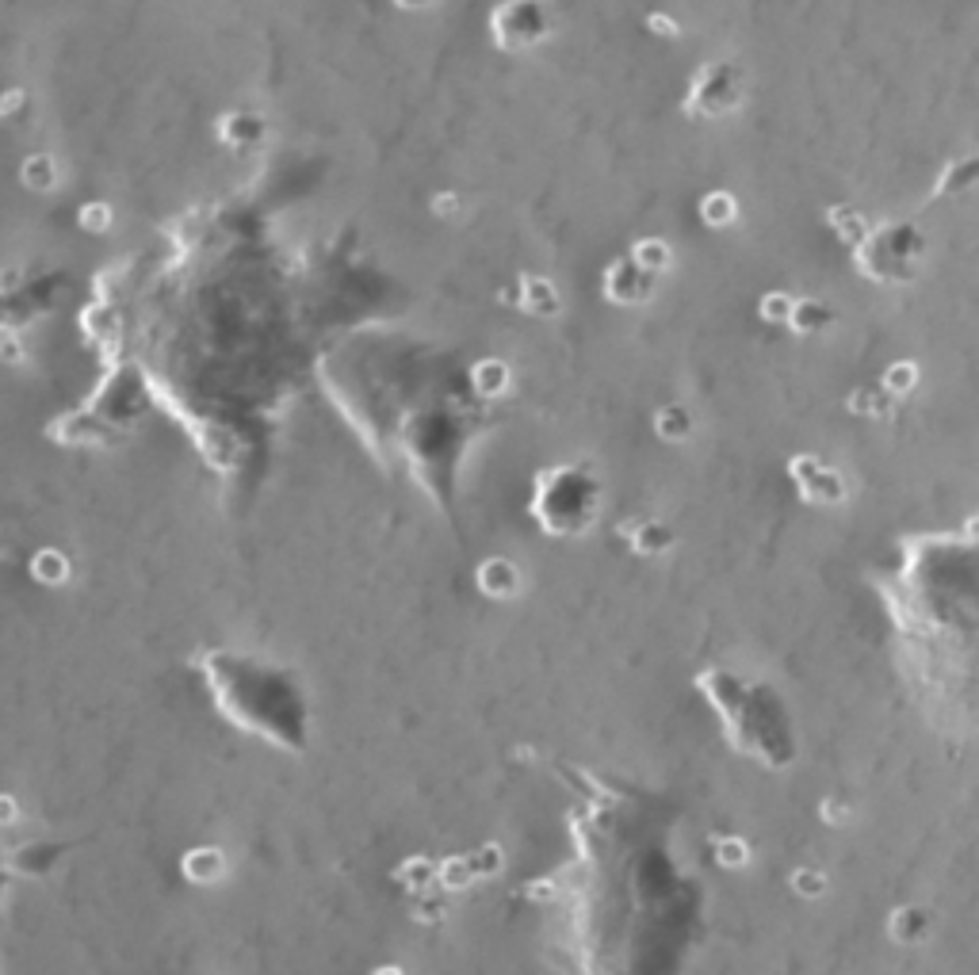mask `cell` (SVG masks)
<instances>
[{
  "label": "cell",
  "mask_w": 979,
  "mask_h": 975,
  "mask_svg": "<svg viewBox=\"0 0 979 975\" xmlns=\"http://www.w3.org/2000/svg\"><path fill=\"white\" fill-rule=\"evenodd\" d=\"M475 884V872L467 865V853L463 857H444V861H436V888L448 891V895H459V891H467Z\"/></svg>",
  "instance_id": "obj_21"
},
{
  "label": "cell",
  "mask_w": 979,
  "mask_h": 975,
  "mask_svg": "<svg viewBox=\"0 0 979 975\" xmlns=\"http://www.w3.org/2000/svg\"><path fill=\"white\" fill-rule=\"evenodd\" d=\"M712 857H716L719 868L739 872V868L750 865L754 849H750V842H746V838H739V834H719L716 842H712Z\"/></svg>",
  "instance_id": "obj_22"
},
{
  "label": "cell",
  "mask_w": 979,
  "mask_h": 975,
  "mask_svg": "<svg viewBox=\"0 0 979 975\" xmlns=\"http://www.w3.org/2000/svg\"><path fill=\"white\" fill-rule=\"evenodd\" d=\"M391 880L406 891V895L433 891L436 888V861L433 857H425V853H414V857H406L402 865L391 868Z\"/></svg>",
  "instance_id": "obj_13"
},
{
  "label": "cell",
  "mask_w": 979,
  "mask_h": 975,
  "mask_svg": "<svg viewBox=\"0 0 979 975\" xmlns=\"http://www.w3.org/2000/svg\"><path fill=\"white\" fill-rule=\"evenodd\" d=\"M654 436L662 444H685L693 436V413L681 402H666L654 410Z\"/></svg>",
  "instance_id": "obj_15"
},
{
  "label": "cell",
  "mask_w": 979,
  "mask_h": 975,
  "mask_svg": "<svg viewBox=\"0 0 979 975\" xmlns=\"http://www.w3.org/2000/svg\"><path fill=\"white\" fill-rule=\"evenodd\" d=\"M742 104V85L739 73L731 65H708L700 69V77L693 81V92L685 100V111L689 115H704V119H716V115H727L731 108Z\"/></svg>",
  "instance_id": "obj_1"
},
{
  "label": "cell",
  "mask_w": 979,
  "mask_h": 975,
  "mask_svg": "<svg viewBox=\"0 0 979 975\" xmlns=\"http://www.w3.org/2000/svg\"><path fill=\"white\" fill-rule=\"evenodd\" d=\"M819 819L827 826H849L853 823V807L846 800H830L827 796V800L819 803Z\"/></svg>",
  "instance_id": "obj_28"
},
{
  "label": "cell",
  "mask_w": 979,
  "mask_h": 975,
  "mask_svg": "<svg viewBox=\"0 0 979 975\" xmlns=\"http://www.w3.org/2000/svg\"><path fill=\"white\" fill-rule=\"evenodd\" d=\"M81 226H85V230H92V234L108 230V226H111V207H108V203H88L85 211H81Z\"/></svg>",
  "instance_id": "obj_29"
},
{
  "label": "cell",
  "mask_w": 979,
  "mask_h": 975,
  "mask_svg": "<svg viewBox=\"0 0 979 975\" xmlns=\"http://www.w3.org/2000/svg\"><path fill=\"white\" fill-rule=\"evenodd\" d=\"M0 360H4V364H16V360H23V345H20V341L4 337V341H0Z\"/></svg>",
  "instance_id": "obj_33"
},
{
  "label": "cell",
  "mask_w": 979,
  "mask_h": 975,
  "mask_svg": "<svg viewBox=\"0 0 979 975\" xmlns=\"http://www.w3.org/2000/svg\"><path fill=\"white\" fill-rule=\"evenodd\" d=\"M31 578L39 585H66L69 582V559L54 547H43L31 555Z\"/></svg>",
  "instance_id": "obj_20"
},
{
  "label": "cell",
  "mask_w": 979,
  "mask_h": 975,
  "mask_svg": "<svg viewBox=\"0 0 979 975\" xmlns=\"http://www.w3.org/2000/svg\"><path fill=\"white\" fill-rule=\"evenodd\" d=\"M467 865L475 872V880H486V876H498L505 868V849L498 842H482L479 849L467 853Z\"/></svg>",
  "instance_id": "obj_25"
},
{
  "label": "cell",
  "mask_w": 979,
  "mask_h": 975,
  "mask_svg": "<svg viewBox=\"0 0 979 975\" xmlns=\"http://www.w3.org/2000/svg\"><path fill=\"white\" fill-rule=\"evenodd\" d=\"M616 532H620V536L628 540L631 551L643 555V559H658V555H666V551L677 543L674 528H670L666 520H654V517H631V520H624Z\"/></svg>",
  "instance_id": "obj_6"
},
{
  "label": "cell",
  "mask_w": 979,
  "mask_h": 975,
  "mask_svg": "<svg viewBox=\"0 0 979 975\" xmlns=\"http://www.w3.org/2000/svg\"><path fill=\"white\" fill-rule=\"evenodd\" d=\"M264 138V119L253 111H230L218 119V142L230 150H249Z\"/></svg>",
  "instance_id": "obj_10"
},
{
  "label": "cell",
  "mask_w": 979,
  "mask_h": 975,
  "mask_svg": "<svg viewBox=\"0 0 979 975\" xmlns=\"http://www.w3.org/2000/svg\"><path fill=\"white\" fill-rule=\"evenodd\" d=\"M700 222L712 230H727L739 222V199L731 192H708L700 199Z\"/></svg>",
  "instance_id": "obj_18"
},
{
  "label": "cell",
  "mask_w": 979,
  "mask_h": 975,
  "mask_svg": "<svg viewBox=\"0 0 979 975\" xmlns=\"http://www.w3.org/2000/svg\"><path fill=\"white\" fill-rule=\"evenodd\" d=\"M827 222L834 226V234L846 241L849 249H861V245L869 241V218L861 215L857 207H849V203H838V207H830V211H827Z\"/></svg>",
  "instance_id": "obj_16"
},
{
  "label": "cell",
  "mask_w": 979,
  "mask_h": 975,
  "mask_svg": "<svg viewBox=\"0 0 979 975\" xmlns=\"http://www.w3.org/2000/svg\"><path fill=\"white\" fill-rule=\"evenodd\" d=\"M654 295V276H647L631 257L616 260L605 268V299L616 306H639Z\"/></svg>",
  "instance_id": "obj_4"
},
{
  "label": "cell",
  "mask_w": 979,
  "mask_h": 975,
  "mask_svg": "<svg viewBox=\"0 0 979 975\" xmlns=\"http://www.w3.org/2000/svg\"><path fill=\"white\" fill-rule=\"evenodd\" d=\"M433 215H440V218H459L463 215V199H459L456 192H440V195H433Z\"/></svg>",
  "instance_id": "obj_30"
},
{
  "label": "cell",
  "mask_w": 979,
  "mask_h": 975,
  "mask_svg": "<svg viewBox=\"0 0 979 975\" xmlns=\"http://www.w3.org/2000/svg\"><path fill=\"white\" fill-rule=\"evenodd\" d=\"M918 379H922V368H918L914 360H895V364H888L884 375H880V387L899 402V398H911L914 390H918Z\"/></svg>",
  "instance_id": "obj_19"
},
{
  "label": "cell",
  "mask_w": 979,
  "mask_h": 975,
  "mask_svg": "<svg viewBox=\"0 0 979 975\" xmlns=\"http://www.w3.org/2000/svg\"><path fill=\"white\" fill-rule=\"evenodd\" d=\"M501 299L513 303L517 310H524V314H532V318H555L563 310V295L544 276H521L517 280V295L513 291H501Z\"/></svg>",
  "instance_id": "obj_7"
},
{
  "label": "cell",
  "mask_w": 979,
  "mask_h": 975,
  "mask_svg": "<svg viewBox=\"0 0 979 975\" xmlns=\"http://www.w3.org/2000/svg\"><path fill=\"white\" fill-rule=\"evenodd\" d=\"M23 180L31 184V188H50L54 184V165H50V157H31L27 165H23Z\"/></svg>",
  "instance_id": "obj_27"
},
{
  "label": "cell",
  "mask_w": 979,
  "mask_h": 975,
  "mask_svg": "<svg viewBox=\"0 0 979 975\" xmlns=\"http://www.w3.org/2000/svg\"><path fill=\"white\" fill-rule=\"evenodd\" d=\"M647 27H651V31H658V39H677V35H681L677 20L662 16V12H651V16H647Z\"/></svg>",
  "instance_id": "obj_31"
},
{
  "label": "cell",
  "mask_w": 979,
  "mask_h": 975,
  "mask_svg": "<svg viewBox=\"0 0 979 975\" xmlns=\"http://www.w3.org/2000/svg\"><path fill=\"white\" fill-rule=\"evenodd\" d=\"M631 264H639L647 276H662V272H670L674 268V249L666 245L662 238H639L631 245Z\"/></svg>",
  "instance_id": "obj_17"
},
{
  "label": "cell",
  "mask_w": 979,
  "mask_h": 975,
  "mask_svg": "<svg viewBox=\"0 0 979 975\" xmlns=\"http://www.w3.org/2000/svg\"><path fill=\"white\" fill-rule=\"evenodd\" d=\"M12 823H20V807H16L12 796H0V826H12Z\"/></svg>",
  "instance_id": "obj_32"
},
{
  "label": "cell",
  "mask_w": 979,
  "mask_h": 975,
  "mask_svg": "<svg viewBox=\"0 0 979 975\" xmlns=\"http://www.w3.org/2000/svg\"><path fill=\"white\" fill-rule=\"evenodd\" d=\"M788 888L800 899H823L830 891V876L819 865H800L788 872Z\"/></svg>",
  "instance_id": "obj_23"
},
{
  "label": "cell",
  "mask_w": 979,
  "mask_h": 975,
  "mask_svg": "<svg viewBox=\"0 0 979 975\" xmlns=\"http://www.w3.org/2000/svg\"><path fill=\"white\" fill-rule=\"evenodd\" d=\"M846 410L853 417H876V421H884V417L895 413V398L880 383H865V387H853L846 394Z\"/></svg>",
  "instance_id": "obj_14"
},
{
  "label": "cell",
  "mask_w": 979,
  "mask_h": 975,
  "mask_svg": "<svg viewBox=\"0 0 979 975\" xmlns=\"http://www.w3.org/2000/svg\"><path fill=\"white\" fill-rule=\"evenodd\" d=\"M490 27H494V39L505 50H521V46H532L544 39L547 20L536 0H509V4L498 8V16L490 20Z\"/></svg>",
  "instance_id": "obj_3"
},
{
  "label": "cell",
  "mask_w": 979,
  "mask_h": 975,
  "mask_svg": "<svg viewBox=\"0 0 979 975\" xmlns=\"http://www.w3.org/2000/svg\"><path fill=\"white\" fill-rule=\"evenodd\" d=\"M398 4H406V8H425L429 0H398Z\"/></svg>",
  "instance_id": "obj_34"
},
{
  "label": "cell",
  "mask_w": 979,
  "mask_h": 975,
  "mask_svg": "<svg viewBox=\"0 0 979 975\" xmlns=\"http://www.w3.org/2000/svg\"><path fill=\"white\" fill-rule=\"evenodd\" d=\"M410 914H414V922L421 926H440L444 918H448V891H421V895H410Z\"/></svg>",
  "instance_id": "obj_24"
},
{
  "label": "cell",
  "mask_w": 979,
  "mask_h": 975,
  "mask_svg": "<svg viewBox=\"0 0 979 975\" xmlns=\"http://www.w3.org/2000/svg\"><path fill=\"white\" fill-rule=\"evenodd\" d=\"M788 478L796 482L800 498L811 501V505H842L849 494L842 471L823 463L819 455H792L788 459Z\"/></svg>",
  "instance_id": "obj_2"
},
{
  "label": "cell",
  "mask_w": 979,
  "mask_h": 975,
  "mask_svg": "<svg viewBox=\"0 0 979 975\" xmlns=\"http://www.w3.org/2000/svg\"><path fill=\"white\" fill-rule=\"evenodd\" d=\"M792 303H796V299H792L788 291H769V295L758 299V318L769 325H784L788 322V314H792Z\"/></svg>",
  "instance_id": "obj_26"
},
{
  "label": "cell",
  "mask_w": 979,
  "mask_h": 975,
  "mask_svg": "<svg viewBox=\"0 0 979 975\" xmlns=\"http://www.w3.org/2000/svg\"><path fill=\"white\" fill-rule=\"evenodd\" d=\"M475 585H479L482 597H490V601H513V597H521L524 593V570L513 563V559L494 555V559L479 563V570H475Z\"/></svg>",
  "instance_id": "obj_5"
},
{
  "label": "cell",
  "mask_w": 979,
  "mask_h": 975,
  "mask_svg": "<svg viewBox=\"0 0 979 975\" xmlns=\"http://www.w3.org/2000/svg\"><path fill=\"white\" fill-rule=\"evenodd\" d=\"M930 933H934V914H930L926 907H918V903L895 907L892 914H888V937H892L895 945H903V949L922 945Z\"/></svg>",
  "instance_id": "obj_8"
},
{
  "label": "cell",
  "mask_w": 979,
  "mask_h": 975,
  "mask_svg": "<svg viewBox=\"0 0 979 975\" xmlns=\"http://www.w3.org/2000/svg\"><path fill=\"white\" fill-rule=\"evenodd\" d=\"M509 387H513V371H509L505 360H498V356H482V360L471 364V390H475L479 398L494 402V398H501V394H509Z\"/></svg>",
  "instance_id": "obj_12"
},
{
  "label": "cell",
  "mask_w": 979,
  "mask_h": 975,
  "mask_svg": "<svg viewBox=\"0 0 979 975\" xmlns=\"http://www.w3.org/2000/svg\"><path fill=\"white\" fill-rule=\"evenodd\" d=\"M226 853L218 849V845H196V849H188L184 857H180V872H184V880L188 884H196V888H211L218 884L222 876H226Z\"/></svg>",
  "instance_id": "obj_9"
},
{
  "label": "cell",
  "mask_w": 979,
  "mask_h": 975,
  "mask_svg": "<svg viewBox=\"0 0 979 975\" xmlns=\"http://www.w3.org/2000/svg\"><path fill=\"white\" fill-rule=\"evenodd\" d=\"M838 322V314H834V306H827L823 299H796L792 303V314H788V329L796 333V337H819V333H827L830 325Z\"/></svg>",
  "instance_id": "obj_11"
}]
</instances>
